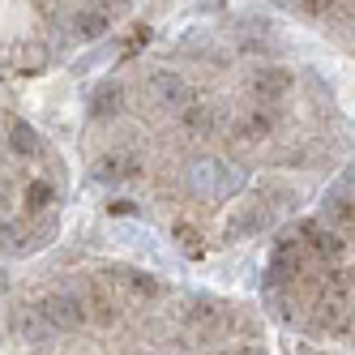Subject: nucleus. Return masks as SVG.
Here are the masks:
<instances>
[{"instance_id": "f257e3e1", "label": "nucleus", "mask_w": 355, "mask_h": 355, "mask_svg": "<svg viewBox=\"0 0 355 355\" xmlns=\"http://www.w3.org/2000/svg\"><path fill=\"white\" fill-rule=\"evenodd\" d=\"M189 189L201 197V201H223V197H232L240 184H244V175L236 167H227L223 159H197L189 167Z\"/></svg>"}, {"instance_id": "f03ea898", "label": "nucleus", "mask_w": 355, "mask_h": 355, "mask_svg": "<svg viewBox=\"0 0 355 355\" xmlns=\"http://www.w3.org/2000/svg\"><path fill=\"white\" fill-rule=\"evenodd\" d=\"M146 98L163 112H184L193 103V86L180 78V73H150L146 78Z\"/></svg>"}, {"instance_id": "7ed1b4c3", "label": "nucleus", "mask_w": 355, "mask_h": 355, "mask_svg": "<svg viewBox=\"0 0 355 355\" xmlns=\"http://www.w3.org/2000/svg\"><path fill=\"white\" fill-rule=\"evenodd\" d=\"M35 317L47 329H78V325H86V304L78 295H47L35 304Z\"/></svg>"}, {"instance_id": "20e7f679", "label": "nucleus", "mask_w": 355, "mask_h": 355, "mask_svg": "<svg viewBox=\"0 0 355 355\" xmlns=\"http://www.w3.org/2000/svg\"><path fill=\"white\" fill-rule=\"evenodd\" d=\"M103 287H107V291H120L124 300H155V295H159V283H155V278H150L146 270H129V266L103 270Z\"/></svg>"}, {"instance_id": "39448f33", "label": "nucleus", "mask_w": 355, "mask_h": 355, "mask_svg": "<svg viewBox=\"0 0 355 355\" xmlns=\"http://www.w3.org/2000/svg\"><path fill=\"white\" fill-rule=\"evenodd\" d=\"M291 90V73L287 69H278V64H261V69H252L248 73V94L257 98L261 107H270V103H278Z\"/></svg>"}, {"instance_id": "423d86ee", "label": "nucleus", "mask_w": 355, "mask_h": 355, "mask_svg": "<svg viewBox=\"0 0 355 355\" xmlns=\"http://www.w3.org/2000/svg\"><path fill=\"white\" fill-rule=\"evenodd\" d=\"M300 232L309 236V248L317 252V257H325V261H347V240L334 232V227H325V223H304Z\"/></svg>"}, {"instance_id": "0eeeda50", "label": "nucleus", "mask_w": 355, "mask_h": 355, "mask_svg": "<svg viewBox=\"0 0 355 355\" xmlns=\"http://www.w3.org/2000/svg\"><path fill=\"white\" fill-rule=\"evenodd\" d=\"M295 274H300V248H295L291 236H283L278 248H274V257H270V287L274 283H291Z\"/></svg>"}, {"instance_id": "6e6552de", "label": "nucleus", "mask_w": 355, "mask_h": 355, "mask_svg": "<svg viewBox=\"0 0 355 355\" xmlns=\"http://www.w3.org/2000/svg\"><path fill=\"white\" fill-rule=\"evenodd\" d=\"M180 124H184L193 137H210L218 129V107L214 103H197V98H193V103L180 112Z\"/></svg>"}, {"instance_id": "1a4fd4ad", "label": "nucleus", "mask_w": 355, "mask_h": 355, "mask_svg": "<svg viewBox=\"0 0 355 355\" xmlns=\"http://www.w3.org/2000/svg\"><path fill=\"white\" fill-rule=\"evenodd\" d=\"M133 171H141V159L129 155V150H116V155H103L94 163V175L98 180H129Z\"/></svg>"}, {"instance_id": "9d476101", "label": "nucleus", "mask_w": 355, "mask_h": 355, "mask_svg": "<svg viewBox=\"0 0 355 355\" xmlns=\"http://www.w3.org/2000/svg\"><path fill=\"white\" fill-rule=\"evenodd\" d=\"M5 137H9V150H13V155H21V159L43 155V141H39V133L31 129L26 120H5Z\"/></svg>"}, {"instance_id": "9b49d317", "label": "nucleus", "mask_w": 355, "mask_h": 355, "mask_svg": "<svg viewBox=\"0 0 355 355\" xmlns=\"http://www.w3.org/2000/svg\"><path fill=\"white\" fill-rule=\"evenodd\" d=\"M266 206L261 201H252V206H240L232 218H227V240H236V236H244V232H261L266 227Z\"/></svg>"}, {"instance_id": "f8f14e48", "label": "nucleus", "mask_w": 355, "mask_h": 355, "mask_svg": "<svg viewBox=\"0 0 355 355\" xmlns=\"http://www.w3.org/2000/svg\"><path fill=\"white\" fill-rule=\"evenodd\" d=\"M274 133V116L270 112H248L244 120H240V137L244 141H266Z\"/></svg>"}, {"instance_id": "ddd939ff", "label": "nucleus", "mask_w": 355, "mask_h": 355, "mask_svg": "<svg viewBox=\"0 0 355 355\" xmlns=\"http://www.w3.org/2000/svg\"><path fill=\"white\" fill-rule=\"evenodd\" d=\"M69 31L78 35V39H98V35L107 31V17L103 13H78V17L69 21Z\"/></svg>"}, {"instance_id": "4468645a", "label": "nucleus", "mask_w": 355, "mask_h": 355, "mask_svg": "<svg viewBox=\"0 0 355 355\" xmlns=\"http://www.w3.org/2000/svg\"><path fill=\"white\" fill-rule=\"evenodd\" d=\"M98 120H103V116H116L120 112V86L116 82H107V86H98L94 90V107H90Z\"/></svg>"}, {"instance_id": "2eb2a0df", "label": "nucleus", "mask_w": 355, "mask_h": 355, "mask_svg": "<svg viewBox=\"0 0 355 355\" xmlns=\"http://www.w3.org/2000/svg\"><path fill=\"white\" fill-rule=\"evenodd\" d=\"M26 206H31V210H52V206H56V189L43 184V180H35V184L26 189Z\"/></svg>"}, {"instance_id": "dca6fc26", "label": "nucleus", "mask_w": 355, "mask_h": 355, "mask_svg": "<svg viewBox=\"0 0 355 355\" xmlns=\"http://www.w3.org/2000/svg\"><path fill=\"white\" fill-rule=\"evenodd\" d=\"M175 240H180V244L193 252V257H201V252H206V248H201V240H197V232H193V227H175Z\"/></svg>"}, {"instance_id": "f3484780", "label": "nucleus", "mask_w": 355, "mask_h": 355, "mask_svg": "<svg viewBox=\"0 0 355 355\" xmlns=\"http://www.w3.org/2000/svg\"><path fill=\"white\" fill-rule=\"evenodd\" d=\"M304 5H309V9H325V5H329V0H304Z\"/></svg>"}]
</instances>
